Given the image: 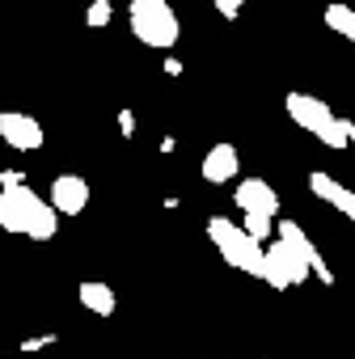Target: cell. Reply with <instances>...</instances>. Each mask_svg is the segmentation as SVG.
I'll list each match as a JSON object with an SVG mask.
<instances>
[{
  "label": "cell",
  "mask_w": 355,
  "mask_h": 359,
  "mask_svg": "<svg viewBox=\"0 0 355 359\" xmlns=\"http://www.w3.org/2000/svg\"><path fill=\"white\" fill-rule=\"evenodd\" d=\"M309 275H317L326 287H334V271L326 266L321 250H313L309 233L296 220H279V237L267 245V271H262V279L275 292H288V287L304 283Z\"/></svg>",
  "instance_id": "cell-1"
},
{
  "label": "cell",
  "mask_w": 355,
  "mask_h": 359,
  "mask_svg": "<svg viewBox=\"0 0 355 359\" xmlns=\"http://www.w3.org/2000/svg\"><path fill=\"white\" fill-rule=\"evenodd\" d=\"M0 229L13 237H30V241H51L60 229V212L51 208V199L18 182L0 191Z\"/></svg>",
  "instance_id": "cell-2"
},
{
  "label": "cell",
  "mask_w": 355,
  "mask_h": 359,
  "mask_svg": "<svg viewBox=\"0 0 355 359\" xmlns=\"http://www.w3.org/2000/svg\"><path fill=\"white\" fill-rule=\"evenodd\" d=\"M283 106H288V118H292L300 131H309L313 140H321L326 148H347L351 135H355V123L342 118V114H334V110H330L321 97H313V93H288Z\"/></svg>",
  "instance_id": "cell-3"
},
{
  "label": "cell",
  "mask_w": 355,
  "mask_h": 359,
  "mask_svg": "<svg viewBox=\"0 0 355 359\" xmlns=\"http://www.w3.org/2000/svg\"><path fill=\"white\" fill-rule=\"evenodd\" d=\"M208 241L220 250V258H225L233 271L262 279V271H267V250H262V241H254V237L246 233V224H233L229 216H212V220H208Z\"/></svg>",
  "instance_id": "cell-4"
},
{
  "label": "cell",
  "mask_w": 355,
  "mask_h": 359,
  "mask_svg": "<svg viewBox=\"0 0 355 359\" xmlns=\"http://www.w3.org/2000/svg\"><path fill=\"white\" fill-rule=\"evenodd\" d=\"M127 26L152 51L178 47V34H182V26H178V13H173L169 0H131V5H127Z\"/></svg>",
  "instance_id": "cell-5"
},
{
  "label": "cell",
  "mask_w": 355,
  "mask_h": 359,
  "mask_svg": "<svg viewBox=\"0 0 355 359\" xmlns=\"http://www.w3.org/2000/svg\"><path fill=\"white\" fill-rule=\"evenodd\" d=\"M0 140L18 152H39L47 144V131L34 114H22V110H0Z\"/></svg>",
  "instance_id": "cell-6"
},
{
  "label": "cell",
  "mask_w": 355,
  "mask_h": 359,
  "mask_svg": "<svg viewBox=\"0 0 355 359\" xmlns=\"http://www.w3.org/2000/svg\"><path fill=\"white\" fill-rule=\"evenodd\" d=\"M233 203L241 208V216H262V220L279 216V195L267 177H241L237 191H233Z\"/></svg>",
  "instance_id": "cell-7"
},
{
  "label": "cell",
  "mask_w": 355,
  "mask_h": 359,
  "mask_svg": "<svg viewBox=\"0 0 355 359\" xmlns=\"http://www.w3.org/2000/svg\"><path fill=\"white\" fill-rule=\"evenodd\" d=\"M51 208L60 216H81L89 208V182L81 173H60L51 182Z\"/></svg>",
  "instance_id": "cell-8"
},
{
  "label": "cell",
  "mask_w": 355,
  "mask_h": 359,
  "mask_svg": "<svg viewBox=\"0 0 355 359\" xmlns=\"http://www.w3.org/2000/svg\"><path fill=\"white\" fill-rule=\"evenodd\" d=\"M309 191L321 199V203H330L334 212H342L351 224H355V191H347L342 182H334L330 173H321V169H313L309 173Z\"/></svg>",
  "instance_id": "cell-9"
},
{
  "label": "cell",
  "mask_w": 355,
  "mask_h": 359,
  "mask_svg": "<svg viewBox=\"0 0 355 359\" xmlns=\"http://www.w3.org/2000/svg\"><path fill=\"white\" fill-rule=\"evenodd\" d=\"M237 169H241L237 148H233V144H212L208 156H203V182L225 187V182H233V177H237Z\"/></svg>",
  "instance_id": "cell-10"
},
{
  "label": "cell",
  "mask_w": 355,
  "mask_h": 359,
  "mask_svg": "<svg viewBox=\"0 0 355 359\" xmlns=\"http://www.w3.org/2000/svg\"><path fill=\"white\" fill-rule=\"evenodd\" d=\"M76 296H81V304H85L93 317H114V309H119V296L110 292V283H98V279L81 283Z\"/></svg>",
  "instance_id": "cell-11"
},
{
  "label": "cell",
  "mask_w": 355,
  "mask_h": 359,
  "mask_svg": "<svg viewBox=\"0 0 355 359\" xmlns=\"http://www.w3.org/2000/svg\"><path fill=\"white\" fill-rule=\"evenodd\" d=\"M326 26L338 34V39H347V43H355V9L351 5H326Z\"/></svg>",
  "instance_id": "cell-12"
},
{
  "label": "cell",
  "mask_w": 355,
  "mask_h": 359,
  "mask_svg": "<svg viewBox=\"0 0 355 359\" xmlns=\"http://www.w3.org/2000/svg\"><path fill=\"white\" fill-rule=\"evenodd\" d=\"M85 22H89L93 30H98V26H110V0H89Z\"/></svg>",
  "instance_id": "cell-13"
},
{
  "label": "cell",
  "mask_w": 355,
  "mask_h": 359,
  "mask_svg": "<svg viewBox=\"0 0 355 359\" xmlns=\"http://www.w3.org/2000/svg\"><path fill=\"white\" fill-rule=\"evenodd\" d=\"M212 5H216V13H220V18H229V22H233V18L250 5V0H212Z\"/></svg>",
  "instance_id": "cell-14"
},
{
  "label": "cell",
  "mask_w": 355,
  "mask_h": 359,
  "mask_svg": "<svg viewBox=\"0 0 355 359\" xmlns=\"http://www.w3.org/2000/svg\"><path fill=\"white\" fill-rule=\"evenodd\" d=\"M51 342H55V334H39V338H26L22 351H43V346H51Z\"/></svg>",
  "instance_id": "cell-15"
},
{
  "label": "cell",
  "mask_w": 355,
  "mask_h": 359,
  "mask_svg": "<svg viewBox=\"0 0 355 359\" xmlns=\"http://www.w3.org/2000/svg\"><path fill=\"white\" fill-rule=\"evenodd\" d=\"M119 131H123V135H131V131H135V118H131V110H119Z\"/></svg>",
  "instance_id": "cell-16"
},
{
  "label": "cell",
  "mask_w": 355,
  "mask_h": 359,
  "mask_svg": "<svg viewBox=\"0 0 355 359\" xmlns=\"http://www.w3.org/2000/svg\"><path fill=\"white\" fill-rule=\"evenodd\" d=\"M0 359H5V355H0Z\"/></svg>",
  "instance_id": "cell-17"
}]
</instances>
